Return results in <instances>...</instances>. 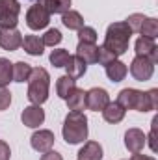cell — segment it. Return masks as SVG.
<instances>
[{
	"label": "cell",
	"instance_id": "6da1fadb",
	"mask_svg": "<svg viewBox=\"0 0 158 160\" xmlns=\"http://www.w3.org/2000/svg\"><path fill=\"white\" fill-rule=\"evenodd\" d=\"M119 104L125 110H136V112H153L158 108V89L153 88L149 91H141L136 88H125L117 93Z\"/></svg>",
	"mask_w": 158,
	"mask_h": 160
},
{
	"label": "cell",
	"instance_id": "7a4b0ae2",
	"mask_svg": "<svg viewBox=\"0 0 158 160\" xmlns=\"http://www.w3.org/2000/svg\"><path fill=\"white\" fill-rule=\"evenodd\" d=\"M132 38V30L128 28V24L125 21H119V22H112L106 30V36H104V43L102 47L108 48L116 58L123 56L126 50H128V43Z\"/></svg>",
	"mask_w": 158,
	"mask_h": 160
},
{
	"label": "cell",
	"instance_id": "3957f363",
	"mask_svg": "<svg viewBox=\"0 0 158 160\" xmlns=\"http://www.w3.org/2000/svg\"><path fill=\"white\" fill-rule=\"evenodd\" d=\"M89 127H87V118L84 112H69L63 119L62 127V136L69 145H77L87 140Z\"/></svg>",
	"mask_w": 158,
	"mask_h": 160
},
{
	"label": "cell",
	"instance_id": "277c9868",
	"mask_svg": "<svg viewBox=\"0 0 158 160\" xmlns=\"http://www.w3.org/2000/svg\"><path fill=\"white\" fill-rule=\"evenodd\" d=\"M50 91V75L45 67H32V75L28 78V91L26 97L32 104H43L48 99Z\"/></svg>",
	"mask_w": 158,
	"mask_h": 160
},
{
	"label": "cell",
	"instance_id": "5b68a950",
	"mask_svg": "<svg viewBox=\"0 0 158 160\" xmlns=\"http://www.w3.org/2000/svg\"><path fill=\"white\" fill-rule=\"evenodd\" d=\"M48 22H50V13H48V9L45 8V4L41 0L28 8V11H26V26L30 30H34V32L43 30V28L48 26Z\"/></svg>",
	"mask_w": 158,
	"mask_h": 160
},
{
	"label": "cell",
	"instance_id": "8992f818",
	"mask_svg": "<svg viewBox=\"0 0 158 160\" xmlns=\"http://www.w3.org/2000/svg\"><path fill=\"white\" fill-rule=\"evenodd\" d=\"M19 13V0H0V28H17Z\"/></svg>",
	"mask_w": 158,
	"mask_h": 160
},
{
	"label": "cell",
	"instance_id": "52a82bcc",
	"mask_svg": "<svg viewBox=\"0 0 158 160\" xmlns=\"http://www.w3.org/2000/svg\"><path fill=\"white\" fill-rule=\"evenodd\" d=\"M132 78L138 80V82H147V80L153 78L155 75V63L149 60V58H143V56H134L130 67H128Z\"/></svg>",
	"mask_w": 158,
	"mask_h": 160
},
{
	"label": "cell",
	"instance_id": "ba28073f",
	"mask_svg": "<svg viewBox=\"0 0 158 160\" xmlns=\"http://www.w3.org/2000/svg\"><path fill=\"white\" fill-rule=\"evenodd\" d=\"M110 102V95L104 88H91L86 91V108L93 112H102Z\"/></svg>",
	"mask_w": 158,
	"mask_h": 160
},
{
	"label": "cell",
	"instance_id": "9c48e42d",
	"mask_svg": "<svg viewBox=\"0 0 158 160\" xmlns=\"http://www.w3.org/2000/svg\"><path fill=\"white\" fill-rule=\"evenodd\" d=\"M54 142H56V136H54V132L48 130V128H39V130H36V132L32 134V138H30L32 149L37 151V153H41V155L47 153V151H50V149L54 147Z\"/></svg>",
	"mask_w": 158,
	"mask_h": 160
},
{
	"label": "cell",
	"instance_id": "30bf717a",
	"mask_svg": "<svg viewBox=\"0 0 158 160\" xmlns=\"http://www.w3.org/2000/svg\"><path fill=\"white\" fill-rule=\"evenodd\" d=\"M145 143H147V136L143 134V130L132 127V128H128L125 132V147L128 149V153H132V155L134 153H141Z\"/></svg>",
	"mask_w": 158,
	"mask_h": 160
},
{
	"label": "cell",
	"instance_id": "8fae6325",
	"mask_svg": "<svg viewBox=\"0 0 158 160\" xmlns=\"http://www.w3.org/2000/svg\"><path fill=\"white\" fill-rule=\"evenodd\" d=\"M21 121L28 128H39L41 125L45 123V110L41 108L39 104H30V106H26L22 110Z\"/></svg>",
	"mask_w": 158,
	"mask_h": 160
},
{
	"label": "cell",
	"instance_id": "7c38bea8",
	"mask_svg": "<svg viewBox=\"0 0 158 160\" xmlns=\"http://www.w3.org/2000/svg\"><path fill=\"white\" fill-rule=\"evenodd\" d=\"M22 45V34L17 28H0V48L4 50H17Z\"/></svg>",
	"mask_w": 158,
	"mask_h": 160
},
{
	"label": "cell",
	"instance_id": "4fadbf2b",
	"mask_svg": "<svg viewBox=\"0 0 158 160\" xmlns=\"http://www.w3.org/2000/svg\"><path fill=\"white\" fill-rule=\"evenodd\" d=\"M134 50H136V56H143V58H149L155 65L158 63V47L155 39H149V38H138L134 43Z\"/></svg>",
	"mask_w": 158,
	"mask_h": 160
},
{
	"label": "cell",
	"instance_id": "5bb4252c",
	"mask_svg": "<svg viewBox=\"0 0 158 160\" xmlns=\"http://www.w3.org/2000/svg\"><path fill=\"white\" fill-rule=\"evenodd\" d=\"M125 114H126V110L119 104L117 101H110L106 106H104V110H102V119L106 121V123H110V125H117L121 121L125 119Z\"/></svg>",
	"mask_w": 158,
	"mask_h": 160
},
{
	"label": "cell",
	"instance_id": "9a60e30c",
	"mask_svg": "<svg viewBox=\"0 0 158 160\" xmlns=\"http://www.w3.org/2000/svg\"><path fill=\"white\" fill-rule=\"evenodd\" d=\"M77 157H78V160H102L104 151L99 142H86Z\"/></svg>",
	"mask_w": 158,
	"mask_h": 160
},
{
	"label": "cell",
	"instance_id": "2e32d148",
	"mask_svg": "<svg viewBox=\"0 0 158 160\" xmlns=\"http://www.w3.org/2000/svg\"><path fill=\"white\" fill-rule=\"evenodd\" d=\"M21 47H22V48H24V52H26V54H30V56H41V54L45 52V45H43L41 38H39V36H34V34L24 36Z\"/></svg>",
	"mask_w": 158,
	"mask_h": 160
},
{
	"label": "cell",
	"instance_id": "e0dca14e",
	"mask_svg": "<svg viewBox=\"0 0 158 160\" xmlns=\"http://www.w3.org/2000/svg\"><path fill=\"white\" fill-rule=\"evenodd\" d=\"M104 71H106V77L112 80V82H121V80H125V77H126L128 67L121 60H114V62H110L104 67Z\"/></svg>",
	"mask_w": 158,
	"mask_h": 160
},
{
	"label": "cell",
	"instance_id": "ac0fdd59",
	"mask_svg": "<svg viewBox=\"0 0 158 160\" xmlns=\"http://www.w3.org/2000/svg\"><path fill=\"white\" fill-rule=\"evenodd\" d=\"M77 89V80L71 78V77H67V75H63V77H60V78L56 80V95L60 97V99H67L73 91Z\"/></svg>",
	"mask_w": 158,
	"mask_h": 160
},
{
	"label": "cell",
	"instance_id": "d6986e66",
	"mask_svg": "<svg viewBox=\"0 0 158 160\" xmlns=\"http://www.w3.org/2000/svg\"><path fill=\"white\" fill-rule=\"evenodd\" d=\"M65 71H67V77H71V78H82L87 71V63L82 62L78 56H71L67 65H65Z\"/></svg>",
	"mask_w": 158,
	"mask_h": 160
},
{
	"label": "cell",
	"instance_id": "ffe728a7",
	"mask_svg": "<svg viewBox=\"0 0 158 160\" xmlns=\"http://www.w3.org/2000/svg\"><path fill=\"white\" fill-rule=\"evenodd\" d=\"M97 50H99V47L95 43H78L77 56L86 63H97Z\"/></svg>",
	"mask_w": 158,
	"mask_h": 160
},
{
	"label": "cell",
	"instance_id": "44dd1931",
	"mask_svg": "<svg viewBox=\"0 0 158 160\" xmlns=\"http://www.w3.org/2000/svg\"><path fill=\"white\" fill-rule=\"evenodd\" d=\"M65 102H67V108H69L71 112H84V110H86V91L80 89V88H77V89L65 99Z\"/></svg>",
	"mask_w": 158,
	"mask_h": 160
},
{
	"label": "cell",
	"instance_id": "7402d4cb",
	"mask_svg": "<svg viewBox=\"0 0 158 160\" xmlns=\"http://www.w3.org/2000/svg\"><path fill=\"white\" fill-rule=\"evenodd\" d=\"M62 22H63L65 28L75 30V32H78L82 26H86V24H84V17L80 15V11H77V9H69V11H65V13L62 15Z\"/></svg>",
	"mask_w": 158,
	"mask_h": 160
},
{
	"label": "cell",
	"instance_id": "603a6c76",
	"mask_svg": "<svg viewBox=\"0 0 158 160\" xmlns=\"http://www.w3.org/2000/svg\"><path fill=\"white\" fill-rule=\"evenodd\" d=\"M41 2L45 4L50 15H63L65 11L71 9V4H73V0H41Z\"/></svg>",
	"mask_w": 158,
	"mask_h": 160
},
{
	"label": "cell",
	"instance_id": "cb8c5ba5",
	"mask_svg": "<svg viewBox=\"0 0 158 160\" xmlns=\"http://www.w3.org/2000/svg\"><path fill=\"white\" fill-rule=\"evenodd\" d=\"M141 38H149V39H156L158 36V21L155 17H145L141 22V28L138 32Z\"/></svg>",
	"mask_w": 158,
	"mask_h": 160
},
{
	"label": "cell",
	"instance_id": "d4e9b609",
	"mask_svg": "<svg viewBox=\"0 0 158 160\" xmlns=\"http://www.w3.org/2000/svg\"><path fill=\"white\" fill-rule=\"evenodd\" d=\"M13 82V63L7 58H0V88L9 86Z\"/></svg>",
	"mask_w": 158,
	"mask_h": 160
},
{
	"label": "cell",
	"instance_id": "484cf974",
	"mask_svg": "<svg viewBox=\"0 0 158 160\" xmlns=\"http://www.w3.org/2000/svg\"><path fill=\"white\" fill-rule=\"evenodd\" d=\"M32 75V65L26 62H17L13 63V82H28Z\"/></svg>",
	"mask_w": 158,
	"mask_h": 160
},
{
	"label": "cell",
	"instance_id": "4316f807",
	"mask_svg": "<svg viewBox=\"0 0 158 160\" xmlns=\"http://www.w3.org/2000/svg\"><path fill=\"white\" fill-rule=\"evenodd\" d=\"M69 58H71V54H69V50H65V48H56V50H52L50 56H48V60H50V63H52L54 67H65L67 62H69Z\"/></svg>",
	"mask_w": 158,
	"mask_h": 160
},
{
	"label": "cell",
	"instance_id": "83f0119b",
	"mask_svg": "<svg viewBox=\"0 0 158 160\" xmlns=\"http://www.w3.org/2000/svg\"><path fill=\"white\" fill-rule=\"evenodd\" d=\"M62 39H63V36H62V32H60L58 28H50V30H47L45 36L41 38V41H43L45 47H52V48H54L56 45H60Z\"/></svg>",
	"mask_w": 158,
	"mask_h": 160
},
{
	"label": "cell",
	"instance_id": "f1b7e54d",
	"mask_svg": "<svg viewBox=\"0 0 158 160\" xmlns=\"http://www.w3.org/2000/svg\"><path fill=\"white\" fill-rule=\"evenodd\" d=\"M97 32L91 26H82L78 30V43H97Z\"/></svg>",
	"mask_w": 158,
	"mask_h": 160
},
{
	"label": "cell",
	"instance_id": "f546056e",
	"mask_svg": "<svg viewBox=\"0 0 158 160\" xmlns=\"http://www.w3.org/2000/svg\"><path fill=\"white\" fill-rule=\"evenodd\" d=\"M145 17H147V15H143V13H132V15H128V17H126V21H125V22L128 24V28L132 30V34H138Z\"/></svg>",
	"mask_w": 158,
	"mask_h": 160
},
{
	"label": "cell",
	"instance_id": "4dcf8cb0",
	"mask_svg": "<svg viewBox=\"0 0 158 160\" xmlns=\"http://www.w3.org/2000/svg\"><path fill=\"white\" fill-rule=\"evenodd\" d=\"M114 60H117V58H116L108 48H104V47L101 45V47H99V50H97V63H101V65H104V67H106V65H108L110 62H114Z\"/></svg>",
	"mask_w": 158,
	"mask_h": 160
},
{
	"label": "cell",
	"instance_id": "1f68e13d",
	"mask_svg": "<svg viewBox=\"0 0 158 160\" xmlns=\"http://www.w3.org/2000/svg\"><path fill=\"white\" fill-rule=\"evenodd\" d=\"M11 104V91L7 88H0V112L7 110Z\"/></svg>",
	"mask_w": 158,
	"mask_h": 160
},
{
	"label": "cell",
	"instance_id": "d6a6232c",
	"mask_svg": "<svg viewBox=\"0 0 158 160\" xmlns=\"http://www.w3.org/2000/svg\"><path fill=\"white\" fill-rule=\"evenodd\" d=\"M9 157H11L9 145H7L4 140H0V160H9Z\"/></svg>",
	"mask_w": 158,
	"mask_h": 160
},
{
	"label": "cell",
	"instance_id": "836d02e7",
	"mask_svg": "<svg viewBox=\"0 0 158 160\" xmlns=\"http://www.w3.org/2000/svg\"><path fill=\"white\" fill-rule=\"evenodd\" d=\"M39 160H63V157H62L60 153H56V151H52V149H50V151L43 153Z\"/></svg>",
	"mask_w": 158,
	"mask_h": 160
},
{
	"label": "cell",
	"instance_id": "e575fe53",
	"mask_svg": "<svg viewBox=\"0 0 158 160\" xmlns=\"http://www.w3.org/2000/svg\"><path fill=\"white\" fill-rule=\"evenodd\" d=\"M156 123H158V118H155V119H153V130H151V134H149V138H147V140H149V147H151L153 153L156 151V143H155V125H156Z\"/></svg>",
	"mask_w": 158,
	"mask_h": 160
},
{
	"label": "cell",
	"instance_id": "d590c367",
	"mask_svg": "<svg viewBox=\"0 0 158 160\" xmlns=\"http://www.w3.org/2000/svg\"><path fill=\"white\" fill-rule=\"evenodd\" d=\"M130 160H156L155 157H149V155H140V153H134Z\"/></svg>",
	"mask_w": 158,
	"mask_h": 160
},
{
	"label": "cell",
	"instance_id": "8d00e7d4",
	"mask_svg": "<svg viewBox=\"0 0 158 160\" xmlns=\"http://www.w3.org/2000/svg\"><path fill=\"white\" fill-rule=\"evenodd\" d=\"M32 2H39V0H32Z\"/></svg>",
	"mask_w": 158,
	"mask_h": 160
}]
</instances>
